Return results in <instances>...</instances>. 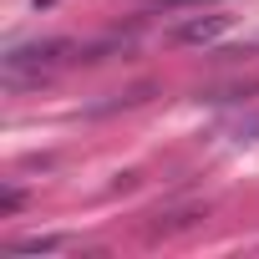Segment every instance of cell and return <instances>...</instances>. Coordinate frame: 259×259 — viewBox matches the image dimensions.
<instances>
[{
	"instance_id": "obj_1",
	"label": "cell",
	"mask_w": 259,
	"mask_h": 259,
	"mask_svg": "<svg viewBox=\"0 0 259 259\" xmlns=\"http://www.w3.org/2000/svg\"><path fill=\"white\" fill-rule=\"evenodd\" d=\"M81 56V46L76 41H61V36H51V41H26V46H16V51H6V81H21L26 71H51V66H61V61H76Z\"/></svg>"
},
{
	"instance_id": "obj_2",
	"label": "cell",
	"mask_w": 259,
	"mask_h": 259,
	"mask_svg": "<svg viewBox=\"0 0 259 259\" xmlns=\"http://www.w3.org/2000/svg\"><path fill=\"white\" fill-rule=\"evenodd\" d=\"M224 31H229V16H188V21L173 26V41L203 46V41H213V36H224Z\"/></svg>"
},
{
	"instance_id": "obj_3",
	"label": "cell",
	"mask_w": 259,
	"mask_h": 259,
	"mask_svg": "<svg viewBox=\"0 0 259 259\" xmlns=\"http://www.w3.org/2000/svg\"><path fill=\"white\" fill-rule=\"evenodd\" d=\"M153 6H163V11H178V6H208V0H153Z\"/></svg>"
}]
</instances>
